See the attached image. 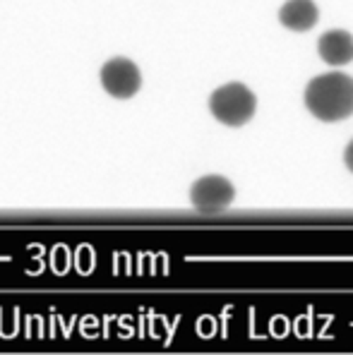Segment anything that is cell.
I'll use <instances>...</instances> for the list:
<instances>
[{"label":"cell","mask_w":353,"mask_h":355,"mask_svg":"<svg viewBox=\"0 0 353 355\" xmlns=\"http://www.w3.org/2000/svg\"><path fill=\"white\" fill-rule=\"evenodd\" d=\"M305 108L322 123H339L353 116V77L327 72L305 87Z\"/></svg>","instance_id":"obj_1"},{"label":"cell","mask_w":353,"mask_h":355,"mask_svg":"<svg viewBox=\"0 0 353 355\" xmlns=\"http://www.w3.org/2000/svg\"><path fill=\"white\" fill-rule=\"evenodd\" d=\"M257 98L243 82H228L209 96L212 116L228 128H241L255 116Z\"/></svg>","instance_id":"obj_2"},{"label":"cell","mask_w":353,"mask_h":355,"mask_svg":"<svg viewBox=\"0 0 353 355\" xmlns=\"http://www.w3.org/2000/svg\"><path fill=\"white\" fill-rule=\"evenodd\" d=\"M236 190L224 175H202L190 187V202L202 214H219L231 207Z\"/></svg>","instance_id":"obj_3"},{"label":"cell","mask_w":353,"mask_h":355,"mask_svg":"<svg viewBox=\"0 0 353 355\" xmlns=\"http://www.w3.org/2000/svg\"><path fill=\"white\" fill-rule=\"evenodd\" d=\"M101 87L113 98H132L142 87L139 67L128 58H111L101 67Z\"/></svg>","instance_id":"obj_4"},{"label":"cell","mask_w":353,"mask_h":355,"mask_svg":"<svg viewBox=\"0 0 353 355\" xmlns=\"http://www.w3.org/2000/svg\"><path fill=\"white\" fill-rule=\"evenodd\" d=\"M318 53L327 65H349L353 60V36L344 29L325 31L318 41Z\"/></svg>","instance_id":"obj_5"},{"label":"cell","mask_w":353,"mask_h":355,"mask_svg":"<svg viewBox=\"0 0 353 355\" xmlns=\"http://www.w3.org/2000/svg\"><path fill=\"white\" fill-rule=\"evenodd\" d=\"M318 19L320 10L313 0H286L279 10V22L291 31H310Z\"/></svg>","instance_id":"obj_6"},{"label":"cell","mask_w":353,"mask_h":355,"mask_svg":"<svg viewBox=\"0 0 353 355\" xmlns=\"http://www.w3.org/2000/svg\"><path fill=\"white\" fill-rule=\"evenodd\" d=\"M344 161H346V168L353 173V139H351L349 147H346V151H344Z\"/></svg>","instance_id":"obj_7"}]
</instances>
